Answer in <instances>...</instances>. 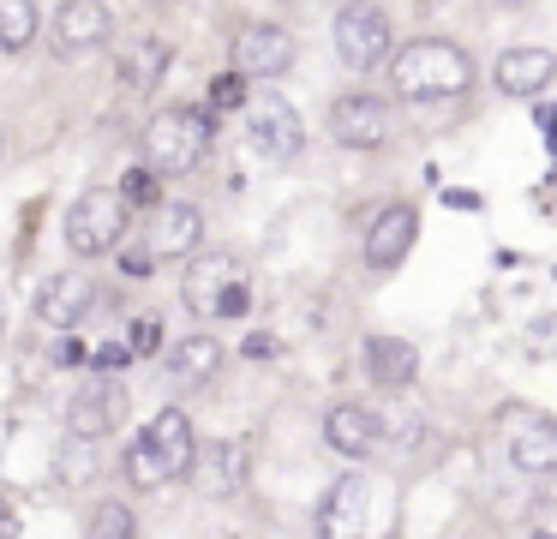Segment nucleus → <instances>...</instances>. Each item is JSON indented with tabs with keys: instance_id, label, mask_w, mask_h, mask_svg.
Wrapping results in <instances>:
<instances>
[{
	"instance_id": "nucleus-15",
	"label": "nucleus",
	"mask_w": 557,
	"mask_h": 539,
	"mask_svg": "<svg viewBox=\"0 0 557 539\" xmlns=\"http://www.w3.org/2000/svg\"><path fill=\"white\" fill-rule=\"evenodd\" d=\"M90 306H96V282H90V276H78V270L48 276V282H42V294H36V318H42L48 330H78V324L90 318Z\"/></svg>"
},
{
	"instance_id": "nucleus-4",
	"label": "nucleus",
	"mask_w": 557,
	"mask_h": 539,
	"mask_svg": "<svg viewBox=\"0 0 557 539\" xmlns=\"http://www.w3.org/2000/svg\"><path fill=\"white\" fill-rule=\"evenodd\" d=\"M126 198L120 192H102V186H90L72 210H66V246L78 252V258H108V252H120V240H126Z\"/></svg>"
},
{
	"instance_id": "nucleus-1",
	"label": "nucleus",
	"mask_w": 557,
	"mask_h": 539,
	"mask_svg": "<svg viewBox=\"0 0 557 539\" xmlns=\"http://www.w3.org/2000/svg\"><path fill=\"white\" fill-rule=\"evenodd\" d=\"M474 84V60L444 42V36H426V42H408L396 60H390V90L402 102H450Z\"/></svg>"
},
{
	"instance_id": "nucleus-27",
	"label": "nucleus",
	"mask_w": 557,
	"mask_h": 539,
	"mask_svg": "<svg viewBox=\"0 0 557 539\" xmlns=\"http://www.w3.org/2000/svg\"><path fill=\"white\" fill-rule=\"evenodd\" d=\"M204 108H210V114H240V108H246V78H240V72H222V78H210V96H204Z\"/></svg>"
},
{
	"instance_id": "nucleus-26",
	"label": "nucleus",
	"mask_w": 557,
	"mask_h": 539,
	"mask_svg": "<svg viewBox=\"0 0 557 539\" xmlns=\"http://www.w3.org/2000/svg\"><path fill=\"white\" fill-rule=\"evenodd\" d=\"M90 468H96V438H66V450H60V480L66 486H84L90 480Z\"/></svg>"
},
{
	"instance_id": "nucleus-8",
	"label": "nucleus",
	"mask_w": 557,
	"mask_h": 539,
	"mask_svg": "<svg viewBox=\"0 0 557 539\" xmlns=\"http://www.w3.org/2000/svg\"><path fill=\"white\" fill-rule=\"evenodd\" d=\"M144 246L156 252V264H186L192 252H204V210L192 198L156 204L144 222Z\"/></svg>"
},
{
	"instance_id": "nucleus-32",
	"label": "nucleus",
	"mask_w": 557,
	"mask_h": 539,
	"mask_svg": "<svg viewBox=\"0 0 557 539\" xmlns=\"http://www.w3.org/2000/svg\"><path fill=\"white\" fill-rule=\"evenodd\" d=\"M78 360H84V342H72V336L54 342V366H78Z\"/></svg>"
},
{
	"instance_id": "nucleus-34",
	"label": "nucleus",
	"mask_w": 557,
	"mask_h": 539,
	"mask_svg": "<svg viewBox=\"0 0 557 539\" xmlns=\"http://www.w3.org/2000/svg\"><path fill=\"white\" fill-rule=\"evenodd\" d=\"M444 204H450V210H480V192H450Z\"/></svg>"
},
{
	"instance_id": "nucleus-31",
	"label": "nucleus",
	"mask_w": 557,
	"mask_h": 539,
	"mask_svg": "<svg viewBox=\"0 0 557 539\" xmlns=\"http://www.w3.org/2000/svg\"><path fill=\"white\" fill-rule=\"evenodd\" d=\"M246 306H252V288H246V276L222 294V306H216V318H246Z\"/></svg>"
},
{
	"instance_id": "nucleus-30",
	"label": "nucleus",
	"mask_w": 557,
	"mask_h": 539,
	"mask_svg": "<svg viewBox=\"0 0 557 539\" xmlns=\"http://www.w3.org/2000/svg\"><path fill=\"white\" fill-rule=\"evenodd\" d=\"M84 360H90L96 372H120V366L132 360V348H126V342H102V348H96V354H84Z\"/></svg>"
},
{
	"instance_id": "nucleus-7",
	"label": "nucleus",
	"mask_w": 557,
	"mask_h": 539,
	"mask_svg": "<svg viewBox=\"0 0 557 539\" xmlns=\"http://www.w3.org/2000/svg\"><path fill=\"white\" fill-rule=\"evenodd\" d=\"M330 42H336V54H342L354 72L384 66V54H390V18H384V6L348 0V6L336 12V24H330Z\"/></svg>"
},
{
	"instance_id": "nucleus-19",
	"label": "nucleus",
	"mask_w": 557,
	"mask_h": 539,
	"mask_svg": "<svg viewBox=\"0 0 557 539\" xmlns=\"http://www.w3.org/2000/svg\"><path fill=\"white\" fill-rule=\"evenodd\" d=\"M366 378L378 384V390H408L414 378H420V354H414V342H402V336H366Z\"/></svg>"
},
{
	"instance_id": "nucleus-28",
	"label": "nucleus",
	"mask_w": 557,
	"mask_h": 539,
	"mask_svg": "<svg viewBox=\"0 0 557 539\" xmlns=\"http://www.w3.org/2000/svg\"><path fill=\"white\" fill-rule=\"evenodd\" d=\"M126 348H132V354H156V348H162V318H150V312L132 318V324H126Z\"/></svg>"
},
{
	"instance_id": "nucleus-35",
	"label": "nucleus",
	"mask_w": 557,
	"mask_h": 539,
	"mask_svg": "<svg viewBox=\"0 0 557 539\" xmlns=\"http://www.w3.org/2000/svg\"><path fill=\"white\" fill-rule=\"evenodd\" d=\"M0 150H6V132H0Z\"/></svg>"
},
{
	"instance_id": "nucleus-29",
	"label": "nucleus",
	"mask_w": 557,
	"mask_h": 539,
	"mask_svg": "<svg viewBox=\"0 0 557 539\" xmlns=\"http://www.w3.org/2000/svg\"><path fill=\"white\" fill-rule=\"evenodd\" d=\"M120 276H126V282H150V276H156V252H150V246H126V252H120Z\"/></svg>"
},
{
	"instance_id": "nucleus-5",
	"label": "nucleus",
	"mask_w": 557,
	"mask_h": 539,
	"mask_svg": "<svg viewBox=\"0 0 557 539\" xmlns=\"http://www.w3.org/2000/svg\"><path fill=\"white\" fill-rule=\"evenodd\" d=\"M498 438H504V456H510L516 474L557 480V420H546L540 408H504Z\"/></svg>"
},
{
	"instance_id": "nucleus-12",
	"label": "nucleus",
	"mask_w": 557,
	"mask_h": 539,
	"mask_svg": "<svg viewBox=\"0 0 557 539\" xmlns=\"http://www.w3.org/2000/svg\"><path fill=\"white\" fill-rule=\"evenodd\" d=\"M186 264H192V270L180 276V300H186L198 318H216L222 294L246 276V270H240V258H234V252H192Z\"/></svg>"
},
{
	"instance_id": "nucleus-2",
	"label": "nucleus",
	"mask_w": 557,
	"mask_h": 539,
	"mask_svg": "<svg viewBox=\"0 0 557 539\" xmlns=\"http://www.w3.org/2000/svg\"><path fill=\"white\" fill-rule=\"evenodd\" d=\"M192 450H198L192 420H186L180 408H162V414H156V420H150V426L132 438V450H126V480H132L138 492L174 486V480H186Z\"/></svg>"
},
{
	"instance_id": "nucleus-17",
	"label": "nucleus",
	"mask_w": 557,
	"mask_h": 539,
	"mask_svg": "<svg viewBox=\"0 0 557 539\" xmlns=\"http://www.w3.org/2000/svg\"><path fill=\"white\" fill-rule=\"evenodd\" d=\"M186 480H192L204 498H228V492L246 480V444H234V438L198 444V450H192V468H186Z\"/></svg>"
},
{
	"instance_id": "nucleus-14",
	"label": "nucleus",
	"mask_w": 557,
	"mask_h": 539,
	"mask_svg": "<svg viewBox=\"0 0 557 539\" xmlns=\"http://www.w3.org/2000/svg\"><path fill=\"white\" fill-rule=\"evenodd\" d=\"M246 138H252V150H264L270 162H288V156H300V144H306V126H300V114L288 108V102H258L252 114H246Z\"/></svg>"
},
{
	"instance_id": "nucleus-20",
	"label": "nucleus",
	"mask_w": 557,
	"mask_h": 539,
	"mask_svg": "<svg viewBox=\"0 0 557 539\" xmlns=\"http://www.w3.org/2000/svg\"><path fill=\"white\" fill-rule=\"evenodd\" d=\"M168 60H174V48H168L162 36H144V42H132V48L120 54V84H126V90H156L162 72H168Z\"/></svg>"
},
{
	"instance_id": "nucleus-10",
	"label": "nucleus",
	"mask_w": 557,
	"mask_h": 539,
	"mask_svg": "<svg viewBox=\"0 0 557 539\" xmlns=\"http://www.w3.org/2000/svg\"><path fill=\"white\" fill-rule=\"evenodd\" d=\"M294 66V36L282 30V24H246L240 36H234V72L240 78H282Z\"/></svg>"
},
{
	"instance_id": "nucleus-23",
	"label": "nucleus",
	"mask_w": 557,
	"mask_h": 539,
	"mask_svg": "<svg viewBox=\"0 0 557 539\" xmlns=\"http://www.w3.org/2000/svg\"><path fill=\"white\" fill-rule=\"evenodd\" d=\"M360 504H366V480L348 474V480L324 498V528H348V522H360Z\"/></svg>"
},
{
	"instance_id": "nucleus-11",
	"label": "nucleus",
	"mask_w": 557,
	"mask_h": 539,
	"mask_svg": "<svg viewBox=\"0 0 557 539\" xmlns=\"http://www.w3.org/2000/svg\"><path fill=\"white\" fill-rule=\"evenodd\" d=\"M414 240H420V216H414V204H390V210H378V222L366 228V270H378V276L402 270L408 252H414Z\"/></svg>"
},
{
	"instance_id": "nucleus-33",
	"label": "nucleus",
	"mask_w": 557,
	"mask_h": 539,
	"mask_svg": "<svg viewBox=\"0 0 557 539\" xmlns=\"http://www.w3.org/2000/svg\"><path fill=\"white\" fill-rule=\"evenodd\" d=\"M246 354H252V360H270V354H276V336H264V330L246 336Z\"/></svg>"
},
{
	"instance_id": "nucleus-24",
	"label": "nucleus",
	"mask_w": 557,
	"mask_h": 539,
	"mask_svg": "<svg viewBox=\"0 0 557 539\" xmlns=\"http://www.w3.org/2000/svg\"><path fill=\"white\" fill-rule=\"evenodd\" d=\"M120 198H126V210H156V204H162V174H156L150 162L126 168V180H120Z\"/></svg>"
},
{
	"instance_id": "nucleus-22",
	"label": "nucleus",
	"mask_w": 557,
	"mask_h": 539,
	"mask_svg": "<svg viewBox=\"0 0 557 539\" xmlns=\"http://www.w3.org/2000/svg\"><path fill=\"white\" fill-rule=\"evenodd\" d=\"M36 30H42L36 0H0V54L30 48V42H36Z\"/></svg>"
},
{
	"instance_id": "nucleus-18",
	"label": "nucleus",
	"mask_w": 557,
	"mask_h": 539,
	"mask_svg": "<svg viewBox=\"0 0 557 539\" xmlns=\"http://www.w3.org/2000/svg\"><path fill=\"white\" fill-rule=\"evenodd\" d=\"M492 78H498L504 96H522L528 102V96H540L557 78V54L552 48H504L498 66H492Z\"/></svg>"
},
{
	"instance_id": "nucleus-3",
	"label": "nucleus",
	"mask_w": 557,
	"mask_h": 539,
	"mask_svg": "<svg viewBox=\"0 0 557 539\" xmlns=\"http://www.w3.org/2000/svg\"><path fill=\"white\" fill-rule=\"evenodd\" d=\"M210 120H216V114H210V108H192V102L156 108L150 126H144V162H150L156 174H192L198 156L210 150V132H216Z\"/></svg>"
},
{
	"instance_id": "nucleus-21",
	"label": "nucleus",
	"mask_w": 557,
	"mask_h": 539,
	"mask_svg": "<svg viewBox=\"0 0 557 539\" xmlns=\"http://www.w3.org/2000/svg\"><path fill=\"white\" fill-rule=\"evenodd\" d=\"M222 360H228V354H222L216 336H186V342L168 354V372H174L180 384H210V378L222 372Z\"/></svg>"
},
{
	"instance_id": "nucleus-13",
	"label": "nucleus",
	"mask_w": 557,
	"mask_h": 539,
	"mask_svg": "<svg viewBox=\"0 0 557 539\" xmlns=\"http://www.w3.org/2000/svg\"><path fill=\"white\" fill-rule=\"evenodd\" d=\"M108 30H114V12L102 0H60L54 18H48V42L60 54H90V48L108 42Z\"/></svg>"
},
{
	"instance_id": "nucleus-9",
	"label": "nucleus",
	"mask_w": 557,
	"mask_h": 539,
	"mask_svg": "<svg viewBox=\"0 0 557 539\" xmlns=\"http://www.w3.org/2000/svg\"><path fill=\"white\" fill-rule=\"evenodd\" d=\"M330 138L348 144V150H378V144L390 138V108H384V96H366V90L336 96V102H330Z\"/></svg>"
},
{
	"instance_id": "nucleus-16",
	"label": "nucleus",
	"mask_w": 557,
	"mask_h": 539,
	"mask_svg": "<svg viewBox=\"0 0 557 539\" xmlns=\"http://www.w3.org/2000/svg\"><path fill=\"white\" fill-rule=\"evenodd\" d=\"M324 444H330L336 456H348V462H366V456L384 444V426H378L372 408H360V402H336V408L324 414Z\"/></svg>"
},
{
	"instance_id": "nucleus-6",
	"label": "nucleus",
	"mask_w": 557,
	"mask_h": 539,
	"mask_svg": "<svg viewBox=\"0 0 557 539\" xmlns=\"http://www.w3.org/2000/svg\"><path fill=\"white\" fill-rule=\"evenodd\" d=\"M126 414H132V396H126L120 372H96V378L78 384V396L66 402V432L102 444V438H114V432L126 426Z\"/></svg>"
},
{
	"instance_id": "nucleus-25",
	"label": "nucleus",
	"mask_w": 557,
	"mask_h": 539,
	"mask_svg": "<svg viewBox=\"0 0 557 539\" xmlns=\"http://www.w3.org/2000/svg\"><path fill=\"white\" fill-rule=\"evenodd\" d=\"M84 528H90L96 539H132V534H138V516H132L120 498H102V504L90 510V522H84Z\"/></svg>"
}]
</instances>
